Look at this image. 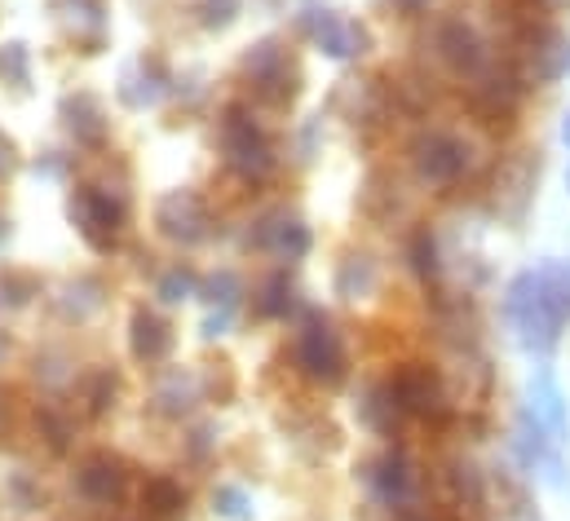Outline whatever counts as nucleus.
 <instances>
[{"instance_id":"nucleus-5","label":"nucleus","mask_w":570,"mask_h":521,"mask_svg":"<svg viewBox=\"0 0 570 521\" xmlns=\"http://www.w3.org/2000/svg\"><path fill=\"white\" fill-rule=\"evenodd\" d=\"M71 217L80 222V235L98 248V253H111L116 248V235L125 230V208L98 190V186H80L76 199H71Z\"/></svg>"},{"instance_id":"nucleus-25","label":"nucleus","mask_w":570,"mask_h":521,"mask_svg":"<svg viewBox=\"0 0 570 521\" xmlns=\"http://www.w3.org/2000/svg\"><path fill=\"white\" fill-rule=\"evenodd\" d=\"M562 146L570 150V111H567V120H562Z\"/></svg>"},{"instance_id":"nucleus-18","label":"nucleus","mask_w":570,"mask_h":521,"mask_svg":"<svg viewBox=\"0 0 570 521\" xmlns=\"http://www.w3.org/2000/svg\"><path fill=\"white\" fill-rule=\"evenodd\" d=\"M213 504H217L222 518H244V513H248V495H244L239 486H217Z\"/></svg>"},{"instance_id":"nucleus-6","label":"nucleus","mask_w":570,"mask_h":521,"mask_svg":"<svg viewBox=\"0 0 570 521\" xmlns=\"http://www.w3.org/2000/svg\"><path fill=\"white\" fill-rule=\"evenodd\" d=\"M535 305H540V323L549 345H562V332L570 327V265L567 260H544L535 269Z\"/></svg>"},{"instance_id":"nucleus-23","label":"nucleus","mask_w":570,"mask_h":521,"mask_svg":"<svg viewBox=\"0 0 570 521\" xmlns=\"http://www.w3.org/2000/svg\"><path fill=\"white\" fill-rule=\"evenodd\" d=\"M235 9H239V0H208L204 4V22L208 27H226L235 18Z\"/></svg>"},{"instance_id":"nucleus-10","label":"nucleus","mask_w":570,"mask_h":521,"mask_svg":"<svg viewBox=\"0 0 570 521\" xmlns=\"http://www.w3.org/2000/svg\"><path fill=\"white\" fill-rule=\"evenodd\" d=\"M159 226H164L168 239L195 244V239L204 235V204H199L195 195H168V199L159 204Z\"/></svg>"},{"instance_id":"nucleus-2","label":"nucleus","mask_w":570,"mask_h":521,"mask_svg":"<svg viewBox=\"0 0 570 521\" xmlns=\"http://www.w3.org/2000/svg\"><path fill=\"white\" fill-rule=\"evenodd\" d=\"M390 390L399 397V406H403V415H412V420H425V424H451L455 420V406H451V393H446V381H442V372L425 363V358H407V363H399L390 376Z\"/></svg>"},{"instance_id":"nucleus-12","label":"nucleus","mask_w":570,"mask_h":521,"mask_svg":"<svg viewBox=\"0 0 570 521\" xmlns=\"http://www.w3.org/2000/svg\"><path fill=\"white\" fill-rule=\"evenodd\" d=\"M134 354L142 363H164L173 354V327L159 314H150V309L134 314Z\"/></svg>"},{"instance_id":"nucleus-21","label":"nucleus","mask_w":570,"mask_h":521,"mask_svg":"<svg viewBox=\"0 0 570 521\" xmlns=\"http://www.w3.org/2000/svg\"><path fill=\"white\" fill-rule=\"evenodd\" d=\"M190 274H181V269H173V274H164V283H159V296L164 301H186L190 296Z\"/></svg>"},{"instance_id":"nucleus-22","label":"nucleus","mask_w":570,"mask_h":521,"mask_svg":"<svg viewBox=\"0 0 570 521\" xmlns=\"http://www.w3.org/2000/svg\"><path fill=\"white\" fill-rule=\"evenodd\" d=\"M0 71H9L13 80H27V49H22V45H4V53H0Z\"/></svg>"},{"instance_id":"nucleus-3","label":"nucleus","mask_w":570,"mask_h":521,"mask_svg":"<svg viewBox=\"0 0 570 521\" xmlns=\"http://www.w3.org/2000/svg\"><path fill=\"white\" fill-rule=\"evenodd\" d=\"M433 58H438L460 85H473V80H482V76L495 67L500 53L487 45V36H482L473 22L446 13V18L433 22Z\"/></svg>"},{"instance_id":"nucleus-4","label":"nucleus","mask_w":570,"mask_h":521,"mask_svg":"<svg viewBox=\"0 0 570 521\" xmlns=\"http://www.w3.org/2000/svg\"><path fill=\"white\" fill-rule=\"evenodd\" d=\"M296 367H301V376H309L318 385H341L350 376L345 341H341V332L323 314H309L305 318V327L296 336Z\"/></svg>"},{"instance_id":"nucleus-13","label":"nucleus","mask_w":570,"mask_h":521,"mask_svg":"<svg viewBox=\"0 0 570 521\" xmlns=\"http://www.w3.org/2000/svg\"><path fill=\"white\" fill-rule=\"evenodd\" d=\"M535 411H540V420L549 424V433H553L558 442H567V397H562V390H558V381H553L549 367H540V376H535Z\"/></svg>"},{"instance_id":"nucleus-7","label":"nucleus","mask_w":570,"mask_h":521,"mask_svg":"<svg viewBox=\"0 0 570 521\" xmlns=\"http://www.w3.org/2000/svg\"><path fill=\"white\" fill-rule=\"evenodd\" d=\"M367 486L376 491V500H381L390 513L407 509V504H412V491H416V469H412L407 451H399V446L381 451V455L367 464Z\"/></svg>"},{"instance_id":"nucleus-14","label":"nucleus","mask_w":570,"mask_h":521,"mask_svg":"<svg viewBox=\"0 0 570 521\" xmlns=\"http://www.w3.org/2000/svg\"><path fill=\"white\" fill-rule=\"evenodd\" d=\"M407 260H412V274L438 292V283H442V257H438V239L429 235V226L421 230H412V239H407Z\"/></svg>"},{"instance_id":"nucleus-15","label":"nucleus","mask_w":570,"mask_h":521,"mask_svg":"<svg viewBox=\"0 0 570 521\" xmlns=\"http://www.w3.org/2000/svg\"><path fill=\"white\" fill-rule=\"evenodd\" d=\"M181 504H186V491L173 482V478H146V486H142V509H146V518H159V521H168V518H177L181 513Z\"/></svg>"},{"instance_id":"nucleus-19","label":"nucleus","mask_w":570,"mask_h":521,"mask_svg":"<svg viewBox=\"0 0 570 521\" xmlns=\"http://www.w3.org/2000/svg\"><path fill=\"white\" fill-rule=\"evenodd\" d=\"M279 248H284L287 257H305L309 253V230L301 222H287L284 230H279Z\"/></svg>"},{"instance_id":"nucleus-1","label":"nucleus","mask_w":570,"mask_h":521,"mask_svg":"<svg viewBox=\"0 0 570 521\" xmlns=\"http://www.w3.org/2000/svg\"><path fill=\"white\" fill-rule=\"evenodd\" d=\"M407 164H412L421 186L451 190V186H460L469 177L473 146H469V137H460L451 129H421L407 141Z\"/></svg>"},{"instance_id":"nucleus-17","label":"nucleus","mask_w":570,"mask_h":521,"mask_svg":"<svg viewBox=\"0 0 570 521\" xmlns=\"http://www.w3.org/2000/svg\"><path fill=\"white\" fill-rule=\"evenodd\" d=\"M76 107H80V120H71L76 137H85V141H102V111H98V102L80 94Z\"/></svg>"},{"instance_id":"nucleus-11","label":"nucleus","mask_w":570,"mask_h":521,"mask_svg":"<svg viewBox=\"0 0 570 521\" xmlns=\"http://www.w3.org/2000/svg\"><path fill=\"white\" fill-rule=\"evenodd\" d=\"M363 424L372 429V433H381V438H399V429H403V406H399V397L390 390V381H376L367 397H363Z\"/></svg>"},{"instance_id":"nucleus-8","label":"nucleus","mask_w":570,"mask_h":521,"mask_svg":"<svg viewBox=\"0 0 570 521\" xmlns=\"http://www.w3.org/2000/svg\"><path fill=\"white\" fill-rule=\"evenodd\" d=\"M222 137H226V155H230V164H235L244 177H257V173L271 168V146H266V137L257 132V125H253L239 107L226 111Z\"/></svg>"},{"instance_id":"nucleus-16","label":"nucleus","mask_w":570,"mask_h":521,"mask_svg":"<svg viewBox=\"0 0 570 521\" xmlns=\"http://www.w3.org/2000/svg\"><path fill=\"white\" fill-rule=\"evenodd\" d=\"M372 283H376V265L367 257H350L345 269H341V278H336V287H341L345 301H358V292H367Z\"/></svg>"},{"instance_id":"nucleus-9","label":"nucleus","mask_w":570,"mask_h":521,"mask_svg":"<svg viewBox=\"0 0 570 521\" xmlns=\"http://www.w3.org/2000/svg\"><path fill=\"white\" fill-rule=\"evenodd\" d=\"M125 486H129V473H125V464H120L116 455H94V460L80 469V491H85L94 504L120 500Z\"/></svg>"},{"instance_id":"nucleus-26","label":"nucleus","mask_w":570,"mask_h":521,"mask_svg":"<svg viewBox=\"0 0 570 521\" xmlns=\"http://www.w3.org/2000/svg\"><path fill=\"white\" fill-rule=\"evenodd\" d=\"M567 186H570V173H567Z\"/></svg>"},{"instance_id":"nucleus-24","label":"nucleus","mask_w":570,"mask_h":521,"mask_svg":"<svg viewBox=\"0 0 570 521\" xmlns=\"http://www.w3.org/2000/svg\"><path fill=\"white\" fill-rule=\"evenodd\" d=\"M390 4H394L399 13H407V18H416V13H425L433 0H390Z\"/></svg>"},{"instance_id":"nucleus-20","label":"nucleus","mask_w":570,"mask_h":521,"mask_svg":"<svg viewBox=\"0 0 570 521\" xmlns=\"http://www.w3.org/2000/svg\"><path fill=\"white\" fill-rule=\"evenodd\" d=\"M287 292H292V287H287V278H284V274H279V278H275L271 287H266V301H262V314H271V318H275V314H284L287 305H292V296H287Z\"/></svg>"}]
</instances>
